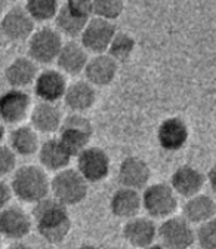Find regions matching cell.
Instances as JSON below:
<instances>
[{
	"label": "cell",
	"mask_w": 216,
	"mask_h": 249,
	"mask_svg": "<svg viewBox=\"0 0 216 249\" xmlns=\"http://www.w3.org/2000/svg\"><path fill=\"white\" fill-rule=\"evenodd\" d=\"M32 216L40 237L50 245L63 243L68 237L73 227L67 206L53 197H45L34 203Z\"/></svg>",
	"instance_id": "obj_1"
},
{
	"label": "cell",
	"mask_w": 216,
	"mask_h": 249,
	"mask_svg": "<svg viewBox=\"0 0 216 249\" xmlns=\"http://www.w3.org/2000/svg\"><path fill=\"white\" fill-rule=\"evenodd\" d=\"M11 187L14 196L24 203H37L50 193L48 171L37 165H24L14 171Z\"/></svg>",
	"instance_id": "obj_2"
},
{
	"label": "cell",
	"mask_w": 216,
	"mask_h": 249,
	"mask_svg": "<svg viewBox=\"0 0 216 249\" xmlns=\"http://www.w3.org/2000/svg\"><path fill=\"white\" fill-rule=\"evenodd\" d=\"M50 193L53 199L67 208L77 206L87 197L89 182L77 169L67 166L58 171L50 179Z\"/></svg>",
	"instance_id": "obj_3"
},
{
	"label": "cell",
	"mask_w": 216,
	"mask_h": 249,
	"mask_svg": "<svg viewBox=\"0 0 216 249\" xmlns=\"http://www.w3.org/2000/svg\"><path fill=\"white\" fill-rule=\"evenodd\" d=\"M141 196L144 211L154 220H165L170 215H175L179 206V196L167 182H156L147 185Z\"/></svg>",
	"instance_id": "obj_4"
},
{
	"label": "cell",
	"mask_w": 216,
	"mask_h": 249,
	"mask_svg": "<svg viewBox=\"0 0 216 249\" xmlns=\"http://www.w3.org/2000/svg\"><path fill=\"white\" fill-rule=\"evenodd\" d=\"M94 137V124L84 116V113H71L64 117L58 131V138L76 156L90 144Z\"/></svg>",
	"instance_id": "obj_5"
},
{
	"label": "cell",
	"mask_w": 216,
	"mask_h": 249,
	"mask_svg": "<svg viewBox=\"0 0 216 249\" xmlns=\"http://www.w3.org/2000/svg\"><path fill=\"white\" fill-rule=\"evenodd\" d=\"M63 45V35L55 27H40L28 39V56L37 64H52Z\"/></svg>",
	"instance_id": "obj_6"
},
{
	"label": "cell",
	"mask_w": 216,
	"mask_h": 249,
	"mask_svg": "<svg viewBox=\"0 0 216 249\" xmlns=\"http://www.w3.org/2000/svg\"><path fill=\"white\" fill-rule=\"evenodd\" d=\"M157 240L163 248L187 249L196 242V230L185 216L170 215L159 226Z\"/></svg>",
	"instance_id": "obj_7"
},
{
	"label": "cell",
	"mask_w": 216,
	"mask_h": 249,
	"mask_svg": "<svg viewBox=\"0 0 216 249\" xmlns=\"http://www.w3.org/2000/svg\"><path fill=\"white\" fill-rule=\"evenodd\" d=\"M33 101L25 89L11 88L0 95V120L5 124L18 126L30 117Z\"/></svg>",
	"instance_id": "obj_8"
},
{
	"label": "cell",
	"mask_w": 216,
	"mask_h": 249,
	"mask_svg": "<svg viewBox=\"0 0 216 249\" xmlns=\"http://www.w3.org/2000/svg\"><path fill=\"white\" fill-rule=\"evenodd\" d=\"M76 169L86 178L87 182H102L110 174V156L101 147L87 145L76 156Z\"/></svg>",
	"instance_id": "obj_9"
},
{
	"label": "cell",
	"mask_w": 216,
	"mask_h": 249,
	"mask_svg": "<svg viewBox=\"0 0 216 249\" xmlns=\"http://www.w3.org/2000/svg\"><path fill=\"white\" fill-rule=\"evenodd\" d=\"M116 33L117 28L114 21L90 17L80 35V43L90 53H104L107 52Z\"/></svg>",
	"instance_id": "obj_10"
},
{
	"label": "cell",
	"mask_w": 216,
	"mask_h": 249,
	"mask_svg": "<svg viewBox=\"0 0 216 249\" xmlns=\"http://www.w3.org/2000/svg\"><path fill=\"white\" fill-rule=\"evenodd\" d=\"M36 21L30 17L25 8L15 6L6 11L0 19V33L11 42H24L33 35Z\"/></svg>",
	"instance_id": "obj_11"
},
{
	"label": "cell",
	"mask_w": 216,
	"mask_h": 249,
	"mask_svg": "<svg viewBox=\"0 0 216 249\" xmlns=\"http://www.w3.org/2000/svg\"><path fill=\"white\" fill-rule=\"evenodd\" d=\"M33 226V216L19 206L8 205L0 211V234L5 239L21 240L32 233Z\"/></svg>",
	"instance_id": "obj_12"
},
{
	"label": "cell",
	"mask_w": 216,
	"mask_h": 249,
	"mask_svg": "<svg viewBox=\"0 0 216 249\" xmlns=\"http://www.w3.org/2000/svg\"><path fill=\"white\" fill-rule=\"evenodd\" d=\"M151 179V168L138 156H128L121 160L117 171V181L121 187L144 190Z\"/></svg>",
	"instance_id": "obj_13"
},
{
	"label": "cell",
	"mask_w": 216,
	"mask_h": 249,
	"mask_svg": "<svg viewBox=\"0 0 216 249\" xmlns=\"http://www.w3.org/2000/svg\"><path fill=\"white\" fill-rule=\"evenodd\" d=\"M157 226L154 218L132 216L123 226V237L133 248H150L157 240Z\"/></svg>",
	"instance_id": "obj_14"
},
{
	"label": "cell",
	"mask_w": 216,
	"mask_h": 249,
	"mask_svg": "<svg viewBox=\"0 0 216 249\" xmlns=\"http://www.w3.org/2000/svg\"><path fill=\"white\" fill-rule=\"evenodd\" d=\"M67 79L66 74L61 70H43L37 74L33 88L36 97L40 101L58 103L64 98V93L67 90Z\"/></svg>",
	"instance_id": "obj_15"
},
{
	"label": "cell",
	"mask_w": 216,
	"mask_h": 249,
	"mask_svg": "<svg viewBox=\"0 0 216 249\" xmlns=\"http://www.w3.org/2000/svg\"><path fill=\"white\" fill-rule=\"evenodd\" d=\"M118 71V61H116L107 52L95 53L89 58L87 64L84 67V77L97 88L108 86L114 82Z\"/></svg>",
	"instance_id": "obj_16"
},
{
	"label": "cell",
	"mask_w": 216,
	"mask_h": 249,
	"mask_svg": "<svg viewBox=\"0 0 216 249\" xmlns=\"http://www.w3.org/2000/svg\"><path fill=\"white\" fill-rule=\"evenodd\" d=\"M157 142L166 151H178L185 147L190 138L188 124L181 117H167L157 128Z\"/></svg>",
	"instance_id": "obj_17"
},
{
	"label": "cell",
	"mask_w": 216,
	"mask_h": 249,
	"mask_svg": "<svg viewBox=\"0 0 216 249\" xmlns=\"http://www.w3.org/2000/svg\"><path fill=\"white\" fill-rule=\"evenodd\" d=\"M28 119L32 122V126L39 134L52 135L59 131L61 123L64 120V114L56 103L39 101L36 106H33Z\"/></svg>",
	"instance_id": "obj_18"
},
{
	"label": "cell",
	"mask_w": 216,
	"mask_h": 249,
	"mask_svg": "<svg viewBox=\"0 0 216 249\" xmlns=\"http://www.w3.org/2000/svg\"><path fill=\"white\" fill-rule=\"evenodd\" d=\"M207 178L196 166L182 165L170 177V185L178 196L188 199L203 190Z\"/></svg>",
	"instance_id": "obj_19"
},
{
	"label": "cell",
	"mask_w": 216,
	"mask_h": 249,
	"mask_svg": "<svg viewBox=\"0 0 216 249\" xmlns=\"http://www.w3.org/2000/svg\"><path fill=\"white\" fill-rule=\"evenodd\" d=\"M64 104L71 113H86L97 104V86L87 80H79L67 86Z\"/></svg>",
	"instance_id": "obj_20"
},
{
	"label": "cell",
	"mask_w": 216,
	"mask_h": 249,
	"mask_svg": "<svg viewBox=\"0 0 216 249\" xmlns=\"http://www.w3.org/2000/svg\"><path fill=\"white\" fill-rule=\"evenodd\" d=\"M39 160L40 165L50 172H58L70 165L74 156L71 151L63 144L59 138H49L40 144L39 151Z\"/></svg>",
	"instance_id": "obj_21"
},
{
	"label": "cell",
	"mask_w": 216,
	"mask_h": 249,
	"mask_svg": "<svg viewBox=\"0 0 216 249\" xmlns=\"http://www.w3.org/2000/svg\"><path fill=\"white\" fill-rule=\"evenodd\" d=\"M39 74L37 62L30 56L15 58L5 70V79L11 88L25 89L32 86Z\"/></svg>",
	"instance_id": "obj_22"
},
{
	"label": "cell",
	"mask_w": 216,
	"mask_h": 249,
	"mask_svg": "<svg viewBox=\"0 0 216 249\" xmlns=\"http://www.w3.org/2000/svg\"><path fill=\"white\" fill-rule=\"evenodd\" d=\"M89 61L87 51L83 48L82 43L77 42H67L61 48L56 56V66L64 74L68 76H79L84 71V67Z\"/></svg>",
	"instance_id": "obj_23"
},
{
	"label": "cell",
	"mask_w": 216,
	"mask_h": 249,
	"mask_svg": "<svg viewBox=\"0 0 216 249\" xmlns=\"http://www.w3.org/2000/svg\"><path fill=\"white\" fill-rule=\"evenodd\" d=\"M142 209V196L139 190L129 189V187H121L116 190L110 199V211L116 218L120 220H129L136 216Z\"/></svg>",
	"instance_id": "obj_24"
},
{
	"label": "cell",
	"mask_w": 216,
	"mask_h": 249,
	"mask_svg": "<svg viewBox=\"0 0 216 249\" xmlns=\"http://www.w3.org/2000/svg\"><path fill=\"white\" fill-rule=\"evenodd\" d=\"M182 216L194 226H200L210 218L216 216V202L204 193H197L185 200L182 206Z\"/></svg>",
	"instance_id": "obj_25"
},
{
	"label": "cell",
	"mask_w": 216,
	"mask_h": 249,
	"mask_svg": "<svg viewBox=\"0 0 216 249\" xmlns=\"http://www.w3.org/2000/svg\"><path fill=\"white\" fill-rule=\"evenodd\" d=\"M9 145L17 153V156H22V158H30L39 151L40 140L39 132L30 124H18V126L11 132L9 135Z\"/></svg>",
	"instance_id": "obj_26"
},
{
	"label": "cell",
	"mask_w": 216,
	"mask_h": 249,
	"mask_svg": "<svg viewBox=\"0 0 216 249\" xmlns=\"http://www.w3.org/2000/svg\"><path fill=\"white\" fill-rule=\"evenodd\" d=\"M55 28L59 31L63 36L67 37H80L82 31L86 25V22L89 19L86 18H80L77 15H74L73 12H70L64 5H61L56 17H55Z\"/></svg>",
	"instance_id": "obj_27"
},
{
	"label": "cell",
	"mask_w": 216,
	"mask_h": 249,
	"mask_svg": "<svg viewBox=\"0 0 216 249\" xmlns=\"http://www.w3.org/2000/svg\"><path fill=\"white\" fill-rule=\"evenodd\" d=\"M59 8V0H25V11L36 22H48L55 19Z\"/></svg>",
	"instance_id": "obj_28"
},
{
	"label": "cell",
	"mask_w": 216,
	"mask_h": 249,
	"mask_svg": "<svg viewBox=\"0 0 216 249\" xmlns=\"http://www.w3.org/2000/svg\"><path fill=\"white\" fill-rule=\"evenodd\" d=\"M135 45H136L135 39L129 33L117 31L107 49V53L111 55L118 62H125L132 56V53L135 51Z\"/></svg>",
	"instance_id": "obj_29"
},
{
	"label": "cell",
	"mask_w": 216,
	"mask_h": 249,
	"mask_svg": "<svg viewBox=\"0 0 216 249\" xmlns=\"http://www.w3.org/2000/svg\"><path fill=\"white\" fill-rule=\"evenodd\" d=\"M125 12L123 0H92V17L116 21Z\"/></svg>",
	"instance_id": "obj_30"
},
{
	"label": "cell",
	"mask_w": 216,
	"mask_h": 249,
	"mask_svg": "<svg viewBox=\"0 0 216 249\" xmlns=\"http://www.w3.org/2000/svg\"><path fill=\"white\" fill-rule=\"evenodd\" d=\"M196 242L204 249H216V216L199 226L196 230Z\"/></svg>",
	"instance_id": "obj_31"
},
{
	"label": "cell",
	"mask_w": 216,
	"mask_h": 249,
	"mask_svg": "<svg viewBox=\"0 0 216 249\" xmlns=\"http://www.w3.org/2000/svg\"><path fill=\"white\" fill-rule=\"evenodd\" d=\"M17 168V153L11 145L0 144V178H5L9 174H14Z\"/></svg>",
	"instance_id": "obj_32"
},
{
	"label": "cell",
	"mask_w": 216,
	"mask_h": 249,
	"mask_svg": "<svg viewBox=\"0 0 216 249\" xmlns=\"http://www.w3.org/2000/svg\"><path fill=\"white\" fill-rule=\"evenodd\" d=\"M64 6L80 18L89 19L92 17V0H66Z\"/></svg>",
	"instance_id": "obj_33"
},
{
	"label": "cell",
	"mask_w": 216,
	"mask_h": 249,
	"mask_svg": "<svg viewBox=\"0 0 216 249\" xmlns=\"http://www.w3.org/2000/svg\"><path fill=\"white\" fill-rule=\"evenodd\" d=\"M12 196H14V193H12L11 184L5 182L2 178H0V211H2L3 208H6L11 203Z\"/></svg>",
	"instance_id": "obj_34"
},
{
	"label": "cell",
	"mask_w": 216,
	"mask_h": 249,
	"mask_svg": "<svg viewBox=\"0 0 216 249\" xmlns=\"http://www.w3.org/2000/svg\"><path fill=\"white\" fill-rule=\"evenodd\" d=\"M206 178H207V182H209V185H210L212 192L216 195V163L210 168V171L207 172Z\"/></svg>",
	"instance_id": "obj_35"
},
{
	"label": "cell",
	"mask_w": 216,
	"mask_h": 249,
	"mask_svg": "<svg viewBox=\"0 0 216 249\" xmlns=\"http://www.w3.org/2000/svg\"><path fill=\"white\" fill-rule=\"evenodd\" d=\"M5 135H6V129H5V123L0 120V144L5 140Z\"/></svg>",
	"instance_id": "obj_36"
},
{
	"label": "cell",
	"mask_w": 216,
	"mask_h": 249,
	"mask_svg": "<svg viewBox=\"0 0 216 249\" xmlns=\"http://www.w3.org/2000/svg\"><path fill=\"white\" fill-rule=\"evenodd\" d=\"M5 0H0V19H2L3 14H5Z\"/></svg>",
	"instance_id": "obj_37"
},
{
	"label": "cell",
	"mask_w": 216,
	"mask_h": 249,
	"mask_svg": "<svg viewBox=\"0 0 216 249\" xmlns=\"http://www.w3.org/2000/svg\"><path fill=\"white\" fill-rule=\"evenodd\" d=\"M0 248H2V234H0Z\"/></svg>",
	"instance_id": "obj_38"
},
{
	"label": "cell",
	"mask_w": 216,
	"mask_h": 249,
	"mask_svg": "<svg viewBox=\"0 0 216 249\" xmlns=\"http://www.w3.org/2000/svg\"><path fill=\"white\" fill-rule=\"evenodd\" d=\"M5 2H17V0H5Z\"/></svg>",
	"instance_id": "obj_39"
}]
</instances>
